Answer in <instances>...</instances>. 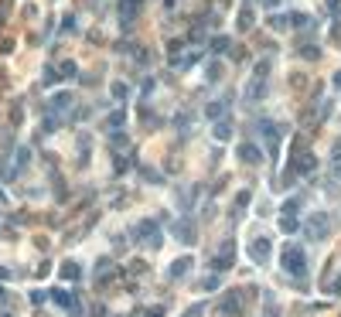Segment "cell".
<instances>
[{
	"label": "cell",
	"instance_id": "e0dca14e",
	"mask_svg": "<svg viewBox=\"0 0 341 317\" xmlns=\"http://www.w3.org/2000/svg\"><path fill=\"white\" fill-rule=\"evenodd\" d=\"M215 140H222V144H226L228 136H232V123H228V120H218V123H215Z\"/></svg>",
	"mask_w": 341,
	"mask_h": 317
},
{
	"label": "cell",
	"instance_id": "836d02e7",
	"mask_svg": "<svg viewBox=\"0 0 341 317\" xmlns=\"http://www.w3.org/2000/svg\"><path fill=\"white\" fill-rule=\"evenodd\" d=\"M126 4H140V0H126Z\"/></svg>",
	"mask_w": 341,
	"mask_h": 317
},
{
	"label": "cell",
	"instance_id": "83f0119b",
	"mask_svg": "<svg viewBox=\"0 0 341 317\" xmlns=\"http://www.w3.org/2000/svg\"><path fill=\"white\" fill-rule=\"evenodd\" d=\"M58 78H62V75H58L55 68H44V78H41V82H44V86H55Z\"/></svg>",
	"mask_w": 341,
	"mask_h": 317
},
{
	"label": "cell",
	"instance_id": "d6986e66",
	"mask_svg": "<svg viewBox=\"0 0 341 317\" xmlns=\"http://www.w3.org/2000/svg\"><path fill=\"white\" fill-rule=\"evenodd\" d=\"M252 28V7H242L239 10V31H249Z\"/></svg>",
	"mask_w": 341,
	"mask_h": 317
},
{
	"label": "cell",
	"instance_id": "cb8c5ba5",
	"mask_svg": "<svg viewBox=\"0 0 341 317\" xmlns=\"http://www.w3.org/2000/svg\"><path fill=\"white\" fill-rule=\"evenodd\" d=\"M297 215H284V218H280V228H284V232H294V228H297Z\"/></svg>",
	"mask_w": 341,
	"mask_h": 317
},
{
	"label": "cell",
	"instance_id": "2e32d148",
	"mask_svg": "<svg viewBox=\"0 0 341 317\" xmlns=\"http://www.w3.org/2000/svg\"><path fill=\"white\" fill-rule=\"evenodd\" d=\"M123 123H126V110H116V112H110V116H106V130H110V133H116Z\"/></svg>",
	"mask_w": 341,
	"mask_h": 317
},
{
	"label": "cell",
	"instance_id": "30bf717a",
	"mask_svg": "<svg viewBox=\"0 0 341 317\" xmlns=\"http://www.w3.org/2000/svg\"><path fill=\"white\" fill-rule=\"evenodd\" d=\"M318 168V157H314V154H310V150H304L300 157H294V174H310V170Z\"/></svg>",
	"mask_w": 341,
	"mask_h": 317
},
{
	"label": "cell",
	"instance_id": "5bb4252c",
	"mask_svg": "<svg viewBox=\"0 0 341 317\" xmlns=\"http://www.w3.org/2000/svg\"><path fill=\"white\" fill-rule=\"evenodd\" d=\"M226 112H228V99H215V102H208V110H205V116L208 120H226Z\"/></svg>",
	"mask_w": 341,
	"mask_h": 317
},
{
	"label": "cell",
	"instance_id": "6da1fadb",
	"mask_svg": "<svg viewBox=\"0 0 341 317\" xmlns=\"http://www.w3.org/2000/svg\"><path fill=\"white\" fill-rule=\"evenodd\" d=\"M280 262H284V273L294 276V280H304L307 276V256H304V246H286L280 252Z\"/></svg>",
	"mask_w": 341,
	"mask_h": 317
},
{
	"label": "cell",
	"instance_id": "484cf974",
	"mask_svg": "<svg viewBox=\"0 0 341 317\" xmlns=\"http://www.w3.org/2000/svg\"><path fill=\"white\" fill-rule=\"evenodd\" d=\"M297 208H300V194H297V198H290V202L284 205V215H297Z\"/></svg>",
	"mask_w": 341,
	"mask_h": 317
},
{
	"label": "cell",
	"instance_id": "f1b7e54d",
	"mask_svg": "<svg viewBox=\"0 0 341 317\" xmlns=\"http://www.w3.org/2000/svg\"><path fill=\"white\" fill-rule=\"evenodd\" d=\"M215 286H218V276H205L202 280V290H215Z\"/></svg>",
	"mask_w": 341,
	"mask_h": 317
},
{
	"label": "cell",
	"instance_id": "d4e9b609",
	"mask_svg": "<svg viewBox=\"0 0 341 317\" xmlns=\"http://www.w3.org/2000/svg\"><path fill=\"white\" fill-rule=\"evenodd\" d=\"M212 52H215V55H226L228 52V38H215V41H212Z\"/></svg>",
	"mask_w": 341,
	"mask_h": 317
},
{
	"label": "cell",
	"instance_id": "ac0fdd59",
	"mask_svg": "<svg viewBox=\"0 0 341 317\" xmlns=\"http://www.w3.org/2000/svg\"><path fill=\"white\" fill-rule=\"evenodd\" d=\"M62 276H65V280H78V276H82V270H78V262H62Z\"/></svg>",
	"mask_w": 341,
	"mask_h": 317
},
{
	"label": "cell",
	"instance_id": "f546056e",
	"mask_svg": "<svg viewBox=\"0 0 341 317\" xmlns=\"http://www.w3.org/2000/svg\"><path fill=\"white\" fill-rule=\"evenodd\" d=\"M202 314H205V304H194V307H191L184 317H202Z\"/></svg>",
	"mask_w": 341,
	"mask_h": 317
},
{
	"label": "cell",
	"instance_id": "277c9868",
	"mask_svg": "<svg viewBox=\"0 0 341 317\" xmlns=\"http://www.w3.org/2000/svg\"><path fill=\"white\" fill-rule=\"evenodd\" d=\"M174 236H178V242H184V246H194L198 242V225H194V218H178L174 222Z\"/></svg>",
	"mask_w": 341,
	"mask_h": 317
},
{
	"label": "cell",
	"instance_id": "4fadbf2b",
	"mask_svg": "<svg viewBox=\"0 0 341 317\" xmlns=\"http://www.w3.org/2000/svg\"><path fill=\"white\" fill-rule=\"evenodd\" d=\"M236 154H239L246 164H260V160H263V150L256 147V144H239V150H236Z\"/></svg>",
	"mask_w": 341,
	"mask_h": 317
},
{
	"label": "cell",
	"instance_id": "8992f818",
	"mask_svg": "<svg viewBox=\"0 0 341 317\" xmlns=\"http://www.w3.org/2000/svg\"><path fill=\"white\" fill-rule=\"evenodd\" d=\"M239 310H242L239 290H232V294H226V297L218 300V317H239Z\"/></svg>",
	"mask_w": 341,
	"mask_h": 317
},
{
	"label": "cell",
	"instance_id": "5b68a950",
	"mask_svg": "<svg viewBox=\"0 0 341 317\" xmlns=\"http://www.w3.org/2000/svg\"><path fill=\"white\" fill-rule=\"evenodd\" d=\"M228 266H236V242H222V249H218L215 260H212V270H215V273H226Z\"/></svg>",
	"mask_w": 341,
	"mask_h": 317
},
{
	"label": "cell",
	"instance_id": "8fae6325",
	"mask_svg": "<svg viewBox=\"0 0 341 317\" xmlns=\"http://www.w3.org/2000/svg\"><path fill=\"white\" fill-rule=\"evenodd\" d=\"M194 266V260L191 256H181V260H174L170 262V270H168V276L170 280H181V276H188V270Z\"/></svg>",
	"mask_w": 341,
	"mask_h": 317
},
{
	"label": "cell",
	"instance_id": "ba28073f",
	"mask_svg": "<svg viewBox=\"0 0 341 317\" xmlns=\"http://www.w3.org/2000/svg\"><path fill=\"white\" fill-rule=\"evenodd\" d=\"M52 300H55L58 307H65L72 317H82V307H78V297H76V294H68V290H55Z\"/></svg>",
	"mask_w": 341,
	"mask_h": 317
},
{
	"label": "cell",
	"instance_id": "52a82bcc",
	"mask_svg": "<svg viewBox=\"0 0 341 317\" xmlns=\"http://www.w3.org/2000/svg\"><path fill=\"white\" fill-rule=\"evenodd\" d=\"M249 256H252V262H256V266H266V262H270V256H273V246H270V239H256V242L249 246Z\"/></svg>",
	"mask_w": 341,
	"mask_h": 317
},
{
	"label": "cell",
	"instance_id": "ffe728a7",
	"mask_svg": "<svg viewBox=\"0 0 341 317\" xmlns=\"http://www.w3.org/2000/svg\"><path fill=\"white\" fill-rule=\"evenodd\" d=\"M140 178L144 181H150V184H160L164 178H160V170H154V168H140Z\"/></svg>",
	"mask_w": 341,
	"mask_h": 317
},
{
	"label": "cell",
	"instance_id": "9c48e42d",
	"mask_svg": "<svg viewBox=\"0 0 341 317\" xmlns=\"http://www.w3.org/2000/svg\"><path fill=\"white\" fill-rule=\"evenodd\" d=\"M72 110V96L68 92H58V96H52V102H48V116H65V112Z\"/></svg>",
	"mask_w": 341,
	"mask_h": 317
},
{
	"label": "cell",
	"instance_id": "9a60e30c",
	"mask_svg": "<svg viewBox=\"0 0 341 317\" xmlns=\"http://www.w3.org/2000/svg\"><path fill=\"white\" fill-rule=\"evenodd\" d=\"M110 280H113V262L99 260L96 262V283H110Z\"/></svg>",
	"mask_w": 341,
	"mask_h": 317
},
{
	"label": "cell",
	"instance_id": "4dcf8cb0",
	"mask_svg": "<svg viewBox=\"0 0 341 317\" xmlns=\"http://www.w3.org/2000/svg\"><path fill=\"white\" fill-rule=\"evenodd\" d=\"M328 294H341V276L334 283H331V286H328Z\"/></svg>",
	"mask_w": 341,
	"mask_h": 317
},
{
	"label": "cell",
	"instance_id": "d6a6232c",
	"mask_svg": "<svg viewBox=\"0 0 341 317\" xmlns=\"http://www.w3.org/2000/svg\"><path fill=\"white\" fill-rule=\"evenodd\" d=\"M263 4H266V7H276V4H280V0H263Z\"/></svg>",
	"mask_w": 341,
	"mask_h": 317
},
{
	"label": "cell",
	"instance_id": "4316f807",
	"mask_svg": "<svg viewBox=\"0 0 341 317\" xmlns=\"http://www.w3.org/2000/svg\"><path fill=\"white\" fill-rule=\"evenodd\" d=\"M76 62H65V65H62V78H76Z\"/></svg>",
	"mask_w": 341,
	"mask_h": 317
},
{
	"label": "cell",
	"instance_id": "7c38bea8",
	"mask_svg": "<svg viewBox=\"0 0 341 317\" xmlns=\"http://www.w3.org/2000/svg\"><path fill=\"white\" fill-rule=\"evenodd\" d=\"M242 96H246V102H260V99L266 96V78H252Z\"/></svg>",
	"mask_w": 341,
	"mask_h": 317
},
{
	"label": "cell",
	"instance_id": "7402d4cb",
	"mask_svg": "<svg viewBox=\"0 0 341 317\" xmlns=\"http://www.w3.org/2000/svg\"><path fill=\"white\" fill-rule=\"evenodd\" d=\"M205 78H208V82H218V78H222V65H218V62L205 65Z\"/></svg>",
	"mask_w": 341,
	"mask_h": 317
},
{
	"label": "cell",
	"instance_id": "44dd1931",
	"mask_svg": "<svg viewBox=\"0 0 341 317\" xmlns=\"http://www.w3.org/2000/svg\"><path fill=\"white\" fill-rule=\"evenodd\" d=\"M270 28H273V31H286V28H290L286 14H273V18H270Z\"/></svg>",
	"mask_w": 341,
	"mask_h": 317
},
{
	"label": "cell",
	"instance_id": "3957f363",
	"mask_svg": "<svg viewBox=\"0 0 341 317\" xmlns=\"http://www.w3.org/2000/svg\"><path fill=\"white\" fill-rule=\"evenodd\" d=\"M133 239H140L144 246H160V228H157V222L154 218H140V222L133 225Z\"/></svg>",
	"mask_w": 341,
	"mask_h": 317
},
{
	"label": "cell",
	"instance_id": "603a6c76",
	"mask_svg": "<svg viewBox=\"0 0 341 317\" xmlns=\"http://www.w3.org/2000/svg\"><path fill=\"white\" fill-rule=\"evenodd\" d=\"M126 96H130V89H126V82H116V86H113V99H116V102H123Z\"/></svg>",
	"mask_w": 341,
	"mask_h": 317
},
{
	"label": "cell",
	"instance_id": "7a4b0ae2",
	"mask_svg": "<svg viewBox=\"0 0 341 317\" xmlns=\"http://www.w3.org/2000/svg\"><path fill=\"white\" fill-rule=\"evenodd\" d=\"M304 232H307L310 239H328V236L334 232V215H331V212H318V215H310L307 225H304Z\"/></svg>",
	"mask_w": 341,
	"mask_h": 317
},
{
	"label": "cell",
	"instance_id": "1f68e13d",
	"mask_svg": "<svg viewBox=\"0 0 341 317\" xmlns=\"http://www.w3.org/2000/svg\"><path fill=\"white\" fill-rule=\"evenodd\" d=\"M334 89H341V72H338V75H334Z\"/></svg>",
	"mask_w": 341,
	"mask_h": 317
}]
</instances>
